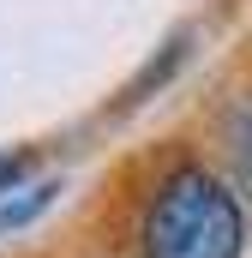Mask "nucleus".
<instances>
[{"label": "nucleus", "instance_id": "1", "mask_svg": "<svg viewBox=\"0 0 252 258\" xmlns=\"http://www.w3.org/2000/svg\"><path fill=\"white\" fill-rule=\"evenodd\" d=\"M246 210L240 192L204 162H174L138 216V258H240Z\"/></svg>", "mask_w": 252, "mask_h": 258}, {"label": "nucleus", "instance_id": "2", "mask_svg": "<svg viewBox=\"0 0 252 258\" xmlns=\"http://www.w3.org/2000/svg\"><path fill=\"white\" fill-rule=\"evenodd\" d=\"M222 150H228V168L240 180V192H252V96H240L222 120Z\"/></svg>", "mask_w": 252, "mask_h": 258}, {"label": "nucleus", "instance_id": "3", "mask_svg": "<svg viewBox=\"0 0 252 258\" xmlns=\"http://www.w3.org/2000/svg\"><path fill=\"white\" fill-rule=\"evenodd\" d=\"M24 180H30V156L24 150H0V198L24 192Z\"/></svg>", "mask_w": 252, "mask_h": 258}]
</instances>
